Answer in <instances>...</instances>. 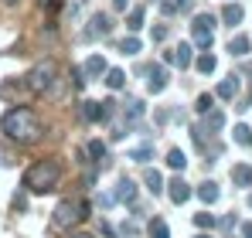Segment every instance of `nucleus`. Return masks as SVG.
<instances>
[{"label":"nucleus","instance_id":"nucleus-9","mask_svg":"<svg viewBox=\"0 0 252 238\" xmlns=\"http://www.w3.org/2000/svg\"><path fill=\"white\" fill-rule=\"evenodd\" d=\"M232 184L235 187H252V167L249 163H235L232 167Z\"/></svg>","mask_w":252,"mask_h":238},{"label":"nucleus","instance_id":"nucleus-22","mask_svg":"<svg viewBox=\"0 0 252 238\" xmlns=\"http://www.w3.org/2000/svg\"><path fill=\"white\" fill-rule=\"evenodd\" d=\"M215 65H218V61H215V55H211V51L198 55V72H201V75H211V72H215Z\"/></svg>","mask_w":252,"mask_h":238},{"label":"nucleus","instance_id":"nucleus-26","mask_svg":"<svg viewBox=\"0 0 252 238\" xmlns=\"http://www.w3.org/2000/svg\"><path fill=\"white\" fill-rule=\"evenodd\" d=\"M184 163H188V160H184L181 150H167V167L170 170H184Z\"/></svg>","mask_w":252,"mask_h":238},{"label":"nucleus","instance_id":"nucleus-23","mask_svg":"<svg viewBox=\"0 0 252 238\" xmlns=\"http://www.w3.org/2000/svg\"><path fill=\"white\" fill-rule=\"evenodd\" d=\"M211 106H215V95H208V92L194 99V113H198V116H205V113H211Z\"/></svg>","mask_w":252,"mask_h":238},{"label":"nucleus","instance_id":"nucleus-27","mask_svg":"<svg viewBox=\"0 0 252 238\" xmlns=\"http://www.w3.org/2000/svg\"><path fill=\"white\" fill-rule=\"evenodd\" d=\"M150 157H154V147H150V143H143V147L133 150V160H136V163H147Z\"/></svg>","mask_w":252,"mask_h":238},{"label":"nucleus","instance_id":"nucleus-4","mask_svg":"<svg viewBox=\"0 0 252 238\" xmlns=\"http://www.w3.org/2000/svg\"><path fill=\"white\" fill-rule=\"evenodd\" d=\"M55 79H58V65H55L51 58H41V61L28 72L24 85H28V92H31V95H44V92H51Z\"/></svg>","mask_w":252,"mask_h":238},{"label":"nucleus","instance_id":"nucleus-36","mask_svg":"<svg viewBox=\"0 0 252 238\" xmlns=\"http://www.w3.org/2000/svg\"><path fill=\"white\" fill-rule=\"evenodd\" d=\"M41 3H48V0H41Z\"/></svg>","mask_w":252,"mask_h":238},{"label":"nucleus","instance_id":"nucleus-30","mask_svg":"<svg viewBox=\"0 0 252 238\" xmlns=\"http://www.w3.org/2000/svg\"><path fill=\"white\" fill-rule=\"evenodd\" d=\"M242 238H252V221H246V225H242Z\"/></svg>","mask_w":252,"mask_h":238},{"label":"nucleus","instance_id":"nucleus-20","mask_svg":"<svg viewBox=\"0 0 252 238\" xmlns=\"http://www.w3.org/2000/svg\"><path fill=\"white\" fill-rule=\"evenodd\" d=\"M174 65L177 68H188L191 65V44H177L174 48Z\"/></svg>","mask_w":252,"mask_h":238},{"label":"nucleus","instance_id":"nucleus-25","mask_svg":"<svg viewBox=\"0 0 252 238\" xmlns=\"http://www.w3.org/2000/svg\"><path fill=\"white\" fill-rule=\"evenodd\" d=\"M143 21H147V17H143V7H136V10H133V14H129V21H126V28H129V31H133V34H136V31H140V28H143Z\"/></svg>","mask_w":252,"mask_h":238},{"label":"nucleus","instance_id":"nucleus-12","mask_svg":"<svg viewBox=\"0 0 252 238\" xmlns=\"http://www.w3.org/2000/svg\"><path fill=\"white\" fill-rule=\"evenodd\" d=\"M235 92H239V75L221 79V82H218V89H215V95H218V99H235Z\"/></svg>","mask_w":252,"mask_h":238},{"label":"nucleus","instance_id":"nucleus-32","mask_svg":"<svg viewBox=\"0 0 252 238\" xmlns=\"http://www.w3.org/2000/svg\"><path fill=\"white\" fill-rule=\"evenodd\" d=\"M72 238H92V235H89V232H79V235H72Z\"/></svg>","mask_w":252,"mask_h":238},{"label":"nucleus","instance_id":"nucleus-29","mask_svg":"<svg viewBox=\"0 0 252 238\" xmlns=\"http://www.w3.org/2000/svg\"><path fill=\"white\" fill-rule=\"evenodd\" d=\"M85 153H89V157H92V163H95V160H102V153H106V147H102L99 140H92V143L85 147Z\"/></svg>","mask_w":252,"mask_h":238},{"label":"nucleus","instance_id":"nucleus-7","mask_svg":"<svg viewBox=\"0 0 252 238\" xmlns=\"http://www.w3.org/2000/svg\"><path fill=\"white\" fill-rule=\"evenodd\" d=\"M140 72H143V75H150V82H147V89H150L154 95L167 89V75H164V68H160V65H143Z\"/></svg>","mask_w":252,"mask_h":238},{"label":"nucleus","instance_id":"nucleus-5","mask_svg":"<svg viewBox=\"0 0 252 238\" xmlns=\"http://www.w3.org/2000/svg\"><path fill=\"white\" fill-rule=\"evenodd\" d=\"M211 31H215V17H211V14H198V17L191 21V38H194V44H198L201 51L211 48Z\"/></svg>","mask_w":252,"mask_h":238},{"label":"nucleus","instance_id":"nucleus-24","mask_svg":"<svg viewBox=\"0 0 252 238\" xmlns=\"http://www.w3.org/2000/svg\"><path fill=\"white\" fill-rule=\"evenodd\" d=\"M235 143H239V147H252V129L246 126V122L235 126Z\"/></svg>","mask_w":252,"mask_h":238},{"label":"nucleus","instance_id":"nucleus-17","mask_svg":"<svg viewBox=\"0 0 252 238\" xmlns=\"http://www.w3.org/2000/svg\"><path fill=\"white\" fill-rule=\"evenodd\" d=\"M198 198L205 201V204H215V201H218V184H215V180H205V184H198Z\"/></svg>","mask_w":252,"mask_h":238},{"label":"nucleus","instance_id":"nucleus-31","mask_svg":"<svg viewBox=\"0 0 252 238\" xmlns=\"http://www.w3.org/2000/svg\"><path fill=\"white\" fill-rule=\"evenodd\" d=\"M113 7H116V10H126V7H129V0H113Z\"/></svg>","mask_w":252,"mask_h":238},{"label":"nucleus","instance_id":"nucleus-18","mask_svg":"<svg viewBox=\"0 0 252 238\" xmlns=\"http://www.w3.org/2000/svg\"><path fill=\"white\" fill-rule=\"evenodd\" d=\"M228 55H235V58L249 55V38H246V34H235V38L228 41Z\"/></svg>","mask_w":252,"mask_h":238},{"label":"nucleus","instance_id":"nucleus-19","mask_svg":"<svg viewBox=\"0 0 252 238\" xmlns=\"http://www.w3.org/2000/svg\"><path fill=\"white\" fill-rule=\"evenodd\" d=\"M147 232H150V238H170V228H167V221H164V218H150Z\"/></svg>","mask_w":252,"mask_h":238},{"label":"nucleus","instance_id":"nucleus-35","mask_svg":"<svg viewBox=\"0 0 252 238\" xmlns=\"http://www.w3.org/2000/svg\"><path fill=\"white\" fill-rule=\"evenodd\" d=\"M198 238H211V235H198Z\"/></svg>","mask_w":252,"mask_h":238},{"label":"nucleus","instance_id":"nucleus-8","mask_svg":"<svg viewBox=\"0 0 252 238\" xmlns=\"http://www.w3.org/2000/svg\"><path fill=\"white\" fill-rule=\"evenodd\" d=\"M167 194H170L174 204H188V198H191V184L181 180V177H174V180L167 184Z\"/></svg>","mask_w":252,"mask_h":238},{"label":"nucleus","instance_id":"nucleus-16","mask_svg":"<svg viewBox=\"0 0 252 238\" xmlns=\"http://www.w3.org/2000/svg\"><path fill=\"white\" fill-rule=\"evenodd\" d=\"M106 85H109L113 92H120V89L126 85V72L123 68H106Z\"/></svg>","mask_w":252,"mask_h":238},{"label":"nucleus","instance_id":"nucleus-1","mask_svg":"<svg viewBox=\"0 0 252 238\" xmlns=\"http://www.w3.org/2000/svg\"><path fill=\"white\" fill-rule=\"evenodd\" d=\"M0 129L17 147H34V143H41V136H44V122L28 106H10L3 113V119H0Z\"/></svg>","mask_w":252,"mask_h":238},{"label":"nucleus","instance_id":"nucleus-15","mask_svg":"<svg viewBox=\"0 0 252 238\" xmlns=\"http://www.w3.org/2000/svg\"><path fill=\"white\" fill-rule=\"evenodd\" d=\"M79 116H82L85 122L102 119V102H82V106H79Z\"/></svg>","mask_w":252,"mask_h":238},{"label":"nucleus","instance_id":"nucleus-34","mask_svg":"<svg viewBox=\"0 0 252 238\" xmlns=\"http://www.w3.org/2000/svg\"><path fill=\"white\" fill-rule=\"evenodd\" d=\"M249 208H252V194H249Z\"/></svg>","mask_w":252,"mask_h":238},{"label":"nucleus","instance_id":"nucleus-13","mask_svg":"<svg viewBox=\"0 0 252 238\" xmlns=\"http://www.w3.org/2000/svg\"><path fill=\"white\" fill-rule=\"evenodd\" d=\"M133 194H136V184H133L129 177H123V180H120V191L113 194V201H120V204H133Z\"/></svg>","mask_w":252,"mask_h":238},{"label":"nucleus","instance_id":"nucleus-21","mask_svg":"<svg viewBox=\"0 0 252 238\" xmlns=\"http://www.w3.org/2000/svg\"><path fill=\"white\" fill-rule=\"evenodd\" d=\"M120 51H123V55H140V51H143V44H140L136 34H129V38L120 41Z\"/></svg>","mask_w":252,"mask_h":238},{"label":"nucleus","instance_id":"nucleus-2","mask_svg":"<svg viewBox=\"0 0 252 238\" xmlns=\"http://www.w3.org/2000/svg\"><path fill=\"white\" fill-rule=\"evenodd\" d=\"M58 184H62V163L55 157H44L38 163H31L28 174H24V191H31V194H48Z\"/></svg>","mask_w":252,"mask_h":238},{"label":"nucleus","instance_id":"nucleus-10","mask_svg":"<svg viewBox=\"0 0 252 238\" xmlns=\"http://www.w3.org/2000/svg\"><path fill=\"white\" fill-rule=\"evenodd\" d=\"M242 17H246V10H242L239 3H225V7H221V24L235 28V24H242Z\"/></svg>","mask_w":252,"mask_h":238},{"label":"nucleus","instance_id":"nucleus-33","mask_svg":"<svg viewBox=\"0 0 252 238\" xmlns=\"http://www.w3.org/2000/svg\"><path fill=\"white\" fill-rule=\"evenodd\" d=\"M3 3H7V7H14V3H17V0H3Z\"/></svg>","mask_w":252,"mask_h":238},{"label":"nucleus","instance_id":"nucleus-14","mask_svg":"<svg viewBox=\"0 0 252 238\" xmlns=\"http://www.w3.org/2000/svg\"><path fill=\"white\" fill-rule=\"evenodd\" d=\"M143 184H147L150 194H164V177H160V170H143Z\"/></svg>","mask_w":252,"mask_h":238},{"label":"nucleus","instance_id":"nucleus-11","mask_svg":"<svg viewBox=\"0 0 252 238\" xmlns=\"http://www.w3.org/2000/svg\"><path fill=\"white\" fill-rule=\"evenodd\" d=\"M106 58L102 55H92L89 61H85V68H82V75H89V79H99V75H106Z\"/></svg>","mask_w":252,"mask_h":238},{"label":"nucleus","instance_id":"nucleus-3","mask_svg":"<svg viewBox=\"0 0 252 238\" xmlns=\"http://www.w3.org/2000/svg\"><path fill=\"white\" fill-rule=\"evenodd\" d=\"M92 214V204L82 198H65L58 201V208L51 211V221H55V228H62V232H68V228H75L79 221H85Z\"/></svg>","mask_w":252,"mask_h":238},{"label":"nucleus","instance_id":"nucleus-28","mask_svg":"<svg viewBox=\"0 0 252 238\" xmlns=\"http://www.w3.org/2000/svg\"><path fill=\"white\" fill-rule=\"evenodd\" d=\"M194 225H198V228H215V214H211V211H198V214H194Z\"/></svg>","mask_w":252,"mask_h":238},{"label":"nucleus","instance_id":"nucleus-6","mask_svg":"<svg viewBox=\"0 0 252 238\" xmlns=\"http://www.w3.org/2000/svg\"><path fill=\"white\" fill-rule=\"evenodd\" d=\"M109 31H113V17L99 10V14H92V21H89V28L82 31V38L85 41H95V38H106Z\"/></svg>","mask_w":252,"mask_h":238}]
</instances>
